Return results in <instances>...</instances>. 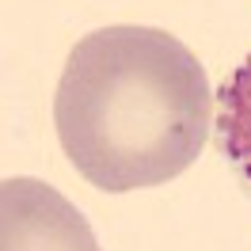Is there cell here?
Returning a JSON list of instances; mask_svg holds the SVG:
<instances>
[{"instance_id":"obj_1","label":"cell","mask_w":251,"mask_h":251,"mask_svg":"<svg viewBox=\"0 0 251 251\" xmlns=\"http://www.w3.org/2000/svg\"><path fill=\"white\" fill-rule=\"evenodd\" d=\"M65 156L107 194L160 187L205 149L213 92L194 50L160 27L84 34L53 95Z\"/></svg>"},{"instance_id":"obj_2","label":"cell","mask_w":251,"mask_h":251,"mask_svg":"<svg viewBox=\"0 0 251 251\" xmlns=\"http://www.w3.org/2000/svg\"><path fill=\"white\" fill-rule=\"evenodd\" d=\"M0 251H103L76 205L42 179L0 183Z\"/></svg>"},{"instance_id":"obj_3","label":"cell","mask_w":251,"mask_h":251,"mask_svg":"<svg viewBox=\"0 0 251 251\" xmlns=\"http://www.w3.org/2000/svg\"><path fill=\"white\" fill-rule=\"evenodd\" d=\"M217 145L251 190V57L236 65L217 92Z\"/></svg>"}]
</instances>
